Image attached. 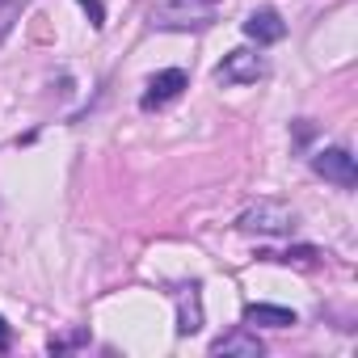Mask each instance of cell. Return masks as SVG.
Instances as JSON below:
<instances>
[{
    "mask_svg": "<svg viewBox=\"0 0 358 358\" xmlns=\"http://www.w3.org/2000/svg\"><path fill=\"white\" fill-rule=\"evenodd\" d=\"M266 72H270V68H266V59H262L257 51L236 47V51H228L224 64L215 68V80H220V85H257Z\"/></svg>",
    "mask_w": 358,
    "mask_h": 358,
    "instance_id": "6da1fadb",
    "label": "cell"
},
{
    "mask_svg": "<svg viewBox=\"0 0 358 358\" xmlns=\"http://www.w3.org/2000/svg\"><path fill=\"white\" fill-rule=\"evenodd\" d=\"M236 228L278 236V232H291V228H295V211H291V207H282V203H257V207H249V211H241V215H236Z\"/></svg>",
    "mask_w": 358,
    "mask_h": 358,
    "instance_id": "7a4b0ae2",
    "label": "cell"
},
{
    "mask_svg": "<svg viewBox=\"0 0 358 358\" xmlns=\"http://www.w3.org/2000/svg\"><path fill=\"white\" fill-rule=\"evenodd\" d=\"M312 169L324 177V182L341 186V190H354L358 186V164H354V156L345 148H320L312 156Z\"/></svg>",
    "mask_w": 358,
    "mask_h": 358,
    "instance_id": "3957f363",
    "label": "cell"
},
{
    "mask_svg": "<svg viewBox=\"0 0 358 358\" xmlns=\"http://www.w3.org/2000/svg\"><path fill=\"white\" fill-rule=\"evenodd\" d=\"M173 299H177V333L194 337L203 329V287L182 282V287H173Z\"/></svg>",
    "mask_w": 358,
    "mask_h": 358,
    "instance_id": "277c9868",
    "label": "cell"
},
{
    "mask_svg": "<svg viewBox=\"0 0 358 358\" xmlns=\"http://www.w3.org/2000/svg\"><path fill=\"white\" fill-rule=\"evenodd\" d=\"M190 85V76L182 72V68H164V72H156L152 80H148V93H143V110H160V106H169L173 97H182V89Z\"/></svg>",
    "mask_w": 358,
    "mask_h": 358,
    "instance_id": "5b68a950",
    "label": "cell"
},
{
    "mask_svg": "<svg viewBox=\"0 0 358 358\" xmlns=\"http://www.w3.org/2000/svg\"><path fill=\"white\" fill-rule=\"evenodd\" d=\"M245 38H253L257 47L282 43V38H287V22H282L274 9H253V13L245 17Z\"/></svg>",
    "mask_w": 358,
    "mask_h": 358,
    "instance_id": "8992f818",
    "label": "cell"
},
{
    "mask_svg": "<svg viewBox=\"0 0 358 358\" xmlns=\"http://www.w3.org/2000/svg\"><path fill=\"white\" fill-rule=\"evenodd\" d=\"M211 354H241V358H257V354H262V341H257L253 324H241V329H232V333L215 337V341H211Z\"/></svg>",
    "mask_w": 358,
    "mask_h": 358,
    "instance_id": "52a82bcc",
    "label": "cell"
},
{
    "mask_svg": "<svg viewBox=\"0 0 358 358\" xmlns=\"http://www.w3.org/2000/svg\"><path fill=\"white\" fill-rule=\"evenodd\" d=\"M245 324H262V329H291L295 312L278 308V303H249L245 308Z\"/></svg>",
    "mask_w": 358,
    "mask_h": 358,
    "instance_id": "ba28073f",
    "label": "cell"
},
{
    "mask_svg": "<svg viewBox=\"0 0 358 358\" xmlns=\"http://www.w3.org/2000/svg\"><path fill=\"white\" fill-rule=\"evenodd\" d=\"M257 257H262V262H287V266H316L320 253H316L312 245H299V249H287V253H270V249H262Z\"/></svg>",
    "mask_w": 358,
    "mask_h": 358,
    "instance_id": "9c48e42d",
    "label": "cell"
},
{
    "mask_svg": "<svg viewBox=\"0 0 358 358\" xmlns=\"http://www.w3.org/2000/svg\"><path fill=\"white\" fill-rule=\"evenodd\" d=\"M76 5L89 13V26H93V30H101V26H106V9H101V0H76Z\"/></svg>",
    "mask_w": 358,
    "mask_h": 358,
    "instance_id": "30bf717a",
    "label": "cell"
},
{
    "mask_svg": "<svg viewBox=\"0 0 358 358\" xmlns=\"http://www.w3.org/2000/svg\"><path fill=\"white\" fill-rule=\"evenodd\" d=\"M9 341H13V333H9V324H5V316H0V350H9Z\"/></svg>",
    "mask_w": 358,
    "mask_h": 358,
    "instance_id": "8fae6325",
    "label": "cell"
},
{
    "mask_svg": "<svg viewBox=\"0 0 358 358\" xmlns=\"http://www.w3.org/2000/svg\"><path fill=\"white\" fill-rule=\"evenodd\" d=\"M207 5H220V0H207Z\"/></svg>",
    "mask_w": 358,
    "mask_h": 358,
    "instance_id": "7c38bea8",
    "label": "cell"
}]
</instances>
